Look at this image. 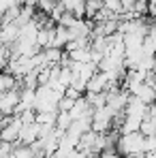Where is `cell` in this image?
Here are the masks:
<instances>
[{
  "label": "cell",
  "mask_w": 156,
  "mask_h": 158,
  "mask_svg": "<svg viewBox=\"0 0 156 158\" xmlns=\"http://www.w3.org/2000/svg\"><path fill=\"white\" fill-rule=\"evenodd\" d=\"M116 150L122 158L135 156V154H143V135L137 132H126V135H120L118 141H116Z\"/></svg>",
  "instance_id": "6da1fadb"
},
{
  "label": "cell",
  "mask_w": 156,
  "mask_h": 158,
  "mask_svg": "<svg viewBox=\"0 0 156 158\" xmlns=\"http://www.w3.org/2000/svg\"><path fill=\"white\" fill-rule=\"evenodd\" d=\"M19 131H22V122H19L15 115H6V118L0 120V141L17 143Z\"/></svg>",
  "instance_id": "7a4b0ae2"
},
{
  "label": "cell",
  "mask_w": 156,
  "mask_h": 158,
  "mask_svg": "<svg viewBox=\"0 0 156 158\" xmlns=\"http://www.w3.org/2000/svg\"><path fill=\"white\" fill-rule=\"evenodd\" d=\"M129 94L135 96V98H139V101L145 103V105H154V96H156L154 81H141L139 85H135V88L130 90Z\"/></svg>",
  "instance_id": "3957f363"
},
{
  "label": "cell",
  "mask_w": 156,
  "mask_h": 158,
  "mask_svg": "<svg viewBox=\"0 0 156 158\" xmlns=\"http://www.w3.org/2000/svg\"><path fill=\"white\" fill-rule=\"evenodd\" d=\"M107 83H109V77L105 73H101V71H96L92 77L86 81V92L83 94H103L107 90Z\"/></svg>",
  "instance_id": "277c9868"
},
{
  "label": "cell",
  "mask_w": 156,
  "mask_h": 158,
  "mask_svg": "<svg viewBox=\"0 0 156 158\" xmlns=\"http://www.w3.org/2000/svg\"><path fill=\"white\" fill-rule=\"evenodd\" d=\"M122 113H124V115H130V118H137V120H143V115L148 113V105L141 103V101L135 98V96H129V103H126V107H124Z\"/></svg>",
  "instance_id": "5b68a950"
},
{
  "label": "cell",
  "mask_w": 156,
  "mask_h": 158,
  "mask_svg": "<svg viewBox=\"0 0 156 158\" xmlns=\"http://www.w3.org/2000/svg\"><path fill=\"white\" fill-rule=\"evenodd\" d=\"M39 131H41V126H39L36 122H32V124H26V126H22L17 143H19V145H32V143H34V141L39 139Z\"/></svg>",
  "instance_id": "8992f818"
},
{
  "label": "cell",
  "mask_w": 156,
  "mask_h": 158,
  "mask_svg": "<svg viewBox=\"0 0 156 158\" xmlns=\"http://www.w3.org/2000/svg\"><path fill=\"white\" fill-rule=\"evenodd\" d=\"M69 115H71V120H79V118H90V115H92V107L86 103V98H83V96H79L77 101L73 103V107L69 109Z\"/></svg>",
  "instance_id": "52a82bcc"
},
{
  "label": "cell",
  "mask_w": 156,
  "mask_h": 158,
  "mask_svg": "<svg viewBox=\"0 0 156 158\" xmlns=\"http://www.w3.org/2000/svg\"><path fill=\"white\" fill-rule=\"evenodd\" d=\"M19 79L11 75L9 71H0V94L2 92H11V90H19Z\"/></svg>",
  "instance_id": "ba28073f"
},
{
  "label": "cell",
  "mask_w": 156,
  "mask_h": 158,
  "mask_svg": "<svg viewBox=\"0 0 156 158\" xmlns=\"http://www.w3.org/2000/svg\"><path fill=\"white\" fill-rule=\"evenodd\" d=\"M41 56H43L45 66H56V64H60V60H62V56H64V49L45 47V49H41Z\"/></svg>",
  "instance_id": "9c48e42d"
},
{
  "label": "cell",
  "mask_w": 156,
  "mask_h": 158,
  "mask_svg": "<svg viewBox=\"0 0 156 158\" xmlns=\"http://www.w3.org/2000/svg\"><path fill=\"white\" fill-rule=\"evenodd\" d=\"M66 43H69V30L64 26H60V24H56V26H53V36H52V45H49V47L62 49Z\"/></svg>",
  "instance_id": "30bf717a"
},
{
  "label": "cell",
  "mask_w": 156,
  "mask_h": 158,
  "mask_svg": "<svg viewBox=\"0 0 156 158\" xmlns=\"http://www.w3.org/2000/svg\"><path fill=\"white\" fill-rule=\"evenodd\" d=\"M58 111H34V122L39 126H53Z\"/></svg>",
  "instance_id": "8fae6325"
},
{
  "label": "cell",
  "mask_w": 156,
  "mask_h": 158,
  "mask_svg": "<svg viewBox=\"0 0 156 158\" xmlns=\"http://www.w3.org/2000/svg\"><path fill=\"white\" fill-rule=\"evenodd\" d=\"M71 62H90V47H79L73 52H66Z\"/></svg>",
  "instance_id": "7c38bea8"
},
{
  "label": "cell",
  "mask_w": 156,
  "mask_h": 158,
  "mask_svg": "<svg viewBox=\"0 0 156 158\" xmlns=\"http://www.w3.org/2000/svg\"><path fill=\"white\" fill-rule=\"evenodd\" d=\"M71 115L69 113H62V111H58L56 113V122H53V128H58V131H66L69 126H71Z\"/></svg>",
  "instance_id": "4fadbf2b"
},
{
  "label": "cell",
  "mask_w": 156,
  "mask_h": 158,
  "mask_svg": "<svg viewBox=\"0 0 156 158\" xmlns=\"http://www.w3.org/2000/svg\"><path fill=\"white\" fill-rule=\"evenodd\" d=\"M156 139L154 137H143V152H154Z\"/></svg>",
  "instance_id": "5bb4252c"
}]
</instances>
